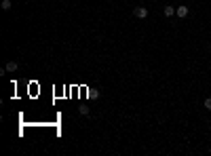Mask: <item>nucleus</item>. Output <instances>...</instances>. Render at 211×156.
Masks as SVG:
<instances>
[{
    "label": "nucleus",
    "mask_w": 211,
    "mask_h": 156,
    "mask_svg": "<svg viewBox=\"0 0 211 156\" xmlns=\"http://www.w3.org/2000/svg\"><path fill=\"white\" fill-rule=\"evenodd\" d=\"M17 68H19V65H17V61H9V63L4 65V70H6V72H17Z\"/></svg>",
    "instance_id": "7ed1b4c3"
},
{
    "label": "nucleus",
    "mask_w": 211,
    "mask_h": 156,
    "mask_svg": "<svg viewBox=\"0 0 211 156\" xmlns=\"http://www.w3.org/2000/svg\"><path fill=\"white\" fill-rule=\"evenodd\" d=\"M0 6H2V11H9V9H11V0H2Z\"/></svg>",
    "instance_id": "39448f33"
},
{
    "label": "nucleus",
    "mask_w": 211,
    "mask_h": 156,
    "mask_svg": "<svg viewBox=\"0 0 211 156\" xmlns=\"http://www.w3.org/2000/svg\"><path fill=\"white\" fill-rule=\"evenodd\" d=\"M133 15H135L137 19H146V17H148V9H146V6H137V9L133 11Z\"/></svg>",
    "instance_id": "f257e3e1"
},
{
    "label": "nucleus",
    "mask_w": 211,
    "mask_h": 156,
    "mask_svg": "<svg viewBox=\"0 0 211 156\" xmlns=\"http://www.w3.org/2000/svg\"><path fill=\"white\" fill-rule=\"evenodd\" d=\"M175 15V9L173 6H165V17H173Z\"/></svg>",
    "instance_id": "20e7f679"
},
{
    "label": "nucleus",
    "mask_w": 211,
    "mask_h": 156,
    "mask_svg": "<svg viewBox=\"0 0 211 156\" xmlns=\"http://www.w3.org/2000/svg\"><path fill=\"white\" fill-rule=\"evenodd\" d=\"M175 13H177V17H182V19H184V17H188V6H177L175 9Z\"/></svg>",
    "instance_id": "f03ea898"
},
{
    "label": "nucleus",
    "mask_w": 211,
    "mask_h": 156,
    "mask_svg": "<svg viewBox=\"0 0 211 156\" xmlns=\"http://www.w3.org/2000/svg\"><path fill=\"white\" fill-rule=\"evenodd\" d=\"M205 108L211 110V97H207V99H205Z\"/></svg>",
    "instance_id": "0eeeda50"
},
{
    "label": "nucleus",
    "mask_w": 211,
    "mask_h": 156,
    "mask_svg": "<svg viewBox=\"0 0 211 156\" xmlns=\"http://www.w3.org/2000/svg\"><path fill=\"white\" fill-rule=\"evenodd\" d=\"M80 114H84V116H87V114H89V108H87V106H80Z\"/></svg>",
    "instance_id": "423d86ee"
}]
</instances>
